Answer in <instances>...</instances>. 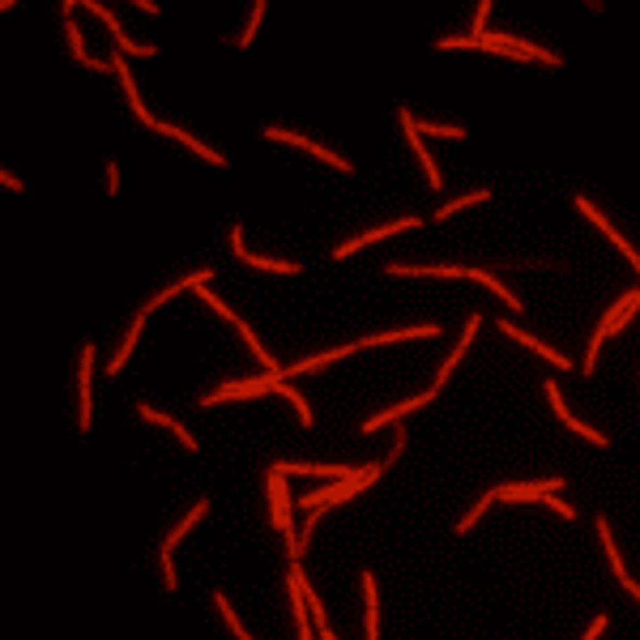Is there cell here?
<instances>
[{
  "label": "cell",
  "mask_w": 640,
  "mask_h": 640,
  "mask_svg": "<svg viewBox=\"0 0 640 640\" xmlns=\"http://www.w3.org/2000/svg\"><path fill=\"white\" fill-rule=\"evenodd\" d=\"M547 504H551L559 516H576V512H572V504H564V500H555V495H547Z\"/></svg>",
  "instance_id": "cell-25"
},
{
  "label": "cell",
  "mask_w": 640,
  "mask_h": 640,
  "mask_svg": "<svg viewBox=\"0 0 640 640\" xmlns=\"http://www.w3.org/2000/svg\"><path fill=\"white\" fill-rule=\"evenodd\" d=\"M418 133H432V137H461V128H453V124H418Z\"/></svg>",
  "instance_id": "cell-19"
},
{
  "label": "cell",
  "mask_w": 640,
  "mask_h": 640,
  "mask_svg": "<svg viewBox=\"0 0 640 640\" xmlns=\"http://www.w3.org/2000/svg\"><path fill=\"white\" fill-rule=\"evenodd\" d=\"M269 495H274V525L286 529L291 525V504H286V491H282V474L269 478Z\"/></svg>",
  "instance_id": "cell-10"
},
{
  "label": "cell",
  "mask_w": 640,
  "mask_h": 640,
  "mask_svg": "<svg viewBox=\"0 0 640 640\" xmlns=\"http://www.w3.org/2000/svg\"><path fill=\"white\" fill-rule=\"evenodd\" d=\"M602 627H606V615H602V619H594V627L585 632V640H598V632H602Z\"/></svg>",
  "instance_id": "cell-26"
},
{
  "label": "cell",
  "mask_w": 640,
  "mask_h": 640,
  "mask_svg": "<svg viewBox=\"0 0 640 640\" xmlns=\"http://www.w3.org/2000/svg\"><path fill=\"white\" fill-rule=\"evenodd\" d=\"M90 367H94V346L81 354V427H90Z\"/></svg>",
  "instance_id": "cell-13"
},
{
  "label": "cell",
  "mask_w": 640,
  "mask_h": 640,
  "mask_svg": "<svg viewBox=\"0 0 640 640\" xmlns=\"http://www.w3.org/2000/svg\"><path fill=\"white\" fill-rule=\"evenodd\" d=\"M265 389H278V371H269L265 380H239V385H227L213 397H205L201 406H218V401H231V397H252V393H265Z\"/></svg>",
  "instance_id": "cell-3"
},
{
  "label": "cell",
  "mask_w": 640,
  "mask_h": 640,
  "mask_svg": "<svg viewBox=\"0 0 640 640\" xmlns=\"http://www.w3.org/2000/svg\"><path fill=\"white\" fill-rule=\"evenodd\" d=\"M376 478H380V465H367L359 478H346V483H333V487H325V491H316V495L299 500V508H312V512H320V508H329V504H338V500H346V495L363 491L367 483H376Z\"/></svg>",
  "instance_id": "cell-1"
},
{
  "label": "cell",
  "mask_w": 640,
  "mask_h": 640,
  "mask_svg": "<svg viewBox=\"0 0 640 640\" xmlns=\"http://www.w3.org/2000/svg\"><path fill=\"white\" fill-rule=\"evenodd\" d=\"M547 397H551V406H555V414H559V418L568 422L572 414H568V406H564V397H559V389H555V385H547Z\"/></svg>",
  "instance_id": "cell-21"
},
{
  "label": "cell",
  "mask_w": 640,
  "mask_h": 640,
  "mask_svg": "<svg viewBox=\"0 0 640 640\" xmlns=\"http://www.w3.org/2000/svg\"><path fill=\"white\" fill-rule=\"evenodd\" d=\"M427 401H436V389H432V393H422V397H414V401H401V406H393V410H385V414H376V418H367L363 432L371 436L376 427H385V422H393V418H401V414H410V410H418V406H427Z\"/></svg>",
  "instance_id": "cell-7"
},
{
  "label": "cell",
  "mask_w": 640,
  "mask_h": 640,
  "mask_svg": "<svg viewBox=\"0 0 640 640\" xmlns=\"http://www.w3.org/2000/svg\"><path fill=\"white\" fill-rule=\"evenodd\" d=\"M278 389H282V385H278ZM282 393H286V401H295V410H299V422H312V410H307V401H303L299 393H291V389H282Z\"/></svg>",
  "instance_id": "cell-20"
},
{
  "label": "cell",
  "mask_w": 640,
  "mask_h": 640,
  "mask_svg": "<svg viewBox=\"0 0 640 640\" xmlns=\"http://www.w3.org/2000/svg\"><path fill=\"white\" fill-rule=\"evenodd\" d=\"M636 307H640V291L623 295V299H619V303H615V307L606 312L602 329H598V333H594V342H589V354H585V371H594V359H598V346H602V338H611V333H615V329L623 325V320H627V316H632Z\"/></svg>",
  "instance_id": "cell-2"
},
{
  "label": "cell",
  "mask_w": 640,
  "mask_h": 640,
  "mask_svg": "<svg viewBox=\"0 0 640 640\" xmlns=\"http://www.w3.org/2000/svg\"><path fill=\"white\" fill-rule=\"evenodd\" d=\"M116 43H120V51H133V56H154V47H141V43H128L124 34H116Z\"/></svg>",
  "instance_id": "cell-22"
},
{
  "label": "cell",
  "mask_w": 640,
  "mask_h": 640,
  "mask_svg": "<svg viewBox=\"0 0 640 640\" xmlns=\"http://www.w3.org/2000/svg\"><path fill=\"white\" fill-rule=\"evenodd\" d=\"M401 128H406V137H410L414 154L422 158V167H427V180H432V188H440V167H436V158L422 149V133H418V124H414V116H410V112H401Z\"/></svg>",
  "instance_id": "cell-4"
},
{
  "label": "cell",
  "mask_w": 640,
  "mask_h": 640,
  "mask_svg": "<svg viewBox=\"0 0 640 640\" xmlns=\"http://www.w3.org/2000/svg\"><path fill=\"white\" fill-rule=\"evenodd\" d=\"M235 256H239V260H248V265H256V269H269V274H299V265H291V260H265V256H248L244 248H235Z\"/></svg>",
  "instance_id": "cell-15"
},
{
  "label": "cell",
  "mask_w": 640,
  "mask_h": 640,
  "mask_svg": "<svg viewBox=\"0 0 640 640\" xmlns=\"http://www.w3.org/2000/svg\"><path fill=\"white\" fill-rule=\"evenodd\" d=\"M141 418H149V422H163V427H171V432H175V418H167V414H158V410H149V406H141Z\"/></svg>",
  "instance_id": "cell-23"
},
{
  "label": "cell",
  "mask_w": 640,
  "mask_h": 640,
  "mask_svg": "<svg viewBox=\"0 0 640 640\" xmlns=\"http://www.w3.org/2000/svg\"><path fill=\"white\" fill-rule=\"evenodd\" d=\"M559 491V478H547V483H538V487H533V483H525V487H500L495 491V500H533V495H555Z\"/></svg>",
  "instance_id": "cell-5"
},
{
  "label": "cell",
  "mask_w": 640,
  "mask_h": 640,
  "mask_svg": "<svg viewBox=\"0 0 640 640\" xmlns=\"http://www.w3.org/2000/svg\"><path fill=\"white\" fill-rule=\"evenodd\" d=\"M623 585H627V589H632V594H636V598H640V585H632V576H627V580H623Z\"/></svg>",
  "instance_id": "cell-27"
},
{
  "label": "cell",
  "mask_w": 640,
  "mask_h": 640,
  "mask_svg": "<svg viewBox=\"0 0 640 640\" xmlns=\"http://www.w3.org/2000/svg\"><path fill=\"white\" fill-rule=\"evenodd\" d=\"M112 69H116V73H120V86H124V94H128V107H133V116H137V120H145V124H149V128H158V124H154V120H149V112H145V102H141V98H137V86H133V77H128V65H124V60H120V56H116V60H112Z\"/></svg>",
  "instance_id": "cell-6"
},
{
  "label": "cell",
  "mask_w": 640,
  "mask_h": 640,
  "mask_svg": "<svg viewBox=\"0 0 640 640\" xmlns=\"http://www.w3.org/2000/svg\"><path fill=\"white\" fill-rule=\"evenodd\" d=\"M158 133H171V137H180V141H184V145H188V149H196V154H201V158H205V163H213V167H222V158H218V154H213V149H209V145H201V141H196V137H188V133H184V128H175V124H158Z\"/></svg>",
  "instance_id": "cell-12"
},
{
  "label": "cell",
  "mask_w": 640,
  "mask_h": 640,
  "mask_svg": "<svg viewBox=\"0 0 640 640\" xmlns=\"http://www.w3.org/2000/svg\"><path fill=\"white\" fill-rule=\"evenodd\" d=\"M137 333H141V316H137V320H133V329H128V338H124V350H120V354H116V363H112V367H107V371H120V367H124V363H128V350H133V346H137Z\"/></svg>",
  "instance_id": "cell-17"
},
{
  "label": "cell",
  "mask_w": 640,
  "mask_h": 640,
  "mask_svg": "<svg viewBox=\"0 0 640 640\" xmlns=\"http://www.w3.org/2000/svg\"><path fill=\"white\" fill-rule=\"evenodd\" d=\"M397 338H440V325H418V329H397V333H376V338H363L359 346H376V342H397Z\"/></svg>",
  "instance_id": "cell-11"
},
{
  "label": "cell",
  "mask_w": 640,
  "mask_h": 640,
  "mask_svg": "<svg viewBox=\"0 0 640 640\" xmlns=\"http://www.w3.org/2000/svg\"><path fill=\"white\" fill-rule=\"evenodd\" d=\"M414 227H418V218H406V222H393V227H380V231H363L359 239L342 244V248H338V256H350L354 248H363V244H371V239H385V235H397V231H414Z\"/></svg>",
  "instance_id": "cell-8"
},
{
  "label": "cell",
  "mask_w": 640,
  "mask_h": 640,
  "mask_svg": "<svg viewBox=\"0 0 640 640\" xmlns=\"http://www.w3.org/2000/svg\"><path fill=\"white\" fill-rule=\"evenodd\" d=\"M500 329H504V333H508V338H516V342H521V346H529V350H538V354H542V359H551V363H555V367H572V363H568V359H564V354H555V350H551V346H542V342H538V338H533V333H521V329H516V325H504V320H500Z\"/></svg>",
  "instance_id": "cell-9"
},
{
  "label": "cell",
  "mask_w": 640,
  "mask_h": 640,
  "mask_svg": "<svg viewBox=\"0 0 640 640\" xmlns=\"http://www.w3.org/2000/svg\"><path fill=\"white\" fill-rule=\"evenodd\" d=\"M491 192H469V196H457L453 205H444V209H436V218H448V213H457L461 205H474V201H487Z\"/></svg>",
  "instance_id": "cell-18"
},
{
  "label": "cell",
  "mask_w": 640,
  "mask_h": 640,
  "mask_svg": "<svg viewBox=\"0 0 640 640\" xmlns=\"http://www.w3.org/2000/svg\"><path fill=\"white\" fill-rule=\"evenodd\" d=\"M363 589H367V640H376L380 623H376V580H371V572H363Z\"/></svg>",
  "instance_id": "cell-16"
},
{
  "label": "cell",
  "mask_w": 640,
  "mask_h": 640,
  "mask_svg": "<svg viewBox=\"0 0 640 640\" xmlns=\"http://www.w3.org/2000/svg\"><path fill=\"white\" fill-rule=\"evenodd\" d=\"M163 580H167V589H175V568H171V555L163 551Z\"/></svg>",
  "instance_id": "cell-24"
},
{
  "label": "cell",
  "mask_w": 640,
  "mask_h": 640,
  "mask_svg": "<svg viewBox=\"0 0 640 640\" xmlns=\"http://www.w3.org/2000/svg\"><path fill=\"white\" fill-rule=\"evenodd\" d=\"M201 516H205V500H196V508H192V512H188V516H184V521H180L175 529H171V538H163V551H167V555H171V547H175L180 538H184V533H188V529H192V525H196Z\"/></svg>",
  "instance_id": "cell-14"
}]
</instances>
